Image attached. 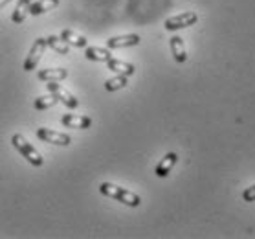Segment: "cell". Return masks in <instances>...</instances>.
I'll use <instances>...</instances> for the list:
<instances>
[{
    "mask_svg": "<svg viewBox=\"0 0 255 239\" xmlns=\"http://www.w3.org/2000/svg\"><path fill=\"white\" fill-rule=\"evenodd\" d=\"M169 46H171V52H173V57L176 63H186L187 50H186V44H184V39H182V37H178V35L171 37Z\"/></svg>",
    "mask_w": 255,
    "mask_h": 239,
    "instance_id": "cell-10",
    "label": "cell"
},
{
    "mask_svg": "<svg viewBox=\"0 0 255 239\" xmlns=\"http://www.w3.org/2000/svg\"><path fill=\"white\" fill-rule=\"evenodd\" d=\"M46 87H48V90H50V92H52L53 96L61 101V103H63V105H66L68 109H77V105H79L77 98L72 92H68L63 85H59V81H50Z\"/></svg>",
    "mask_w": 255,
    "mask_h": 239,
    "instance_id": "cell-6",
    "label": "cell"
},
{
    "mask_svg": "<svg viewBox=\"0 0 255 239\" xmlns=\"http://www.w3.org/2000/svg\"><path fill=\"white\" fill-rule=\"evenodd\" d=\"M57 6H59V0H35V2H31V6H29V15L39 17L42 13L52 11L53 7Z\"/></svg>",
    "mask_w": 255,
    "mask_h": 239,
    "instance_id": "cell-15",
    "label": "cell"
},
{
    "mask_svg": "<svg viewBox=\"0 0 255 239\" xmlns=\"http://www.w3.org/2000/svg\"><path fill=\"white\" fill-rule=\"evenodd\" d=\"M125 87H127V76H122V74H118L116 77L105 81V90H107V92H116V90L125 88Z\"/></svg>",
    "mask_w": 255,
    "mask_h": 239,
    "instance_id": "cell-18",
    "label": "cell"
},
{
    "mask_svg": "<svg viewBox=\"0 0 255 239\" xmlns=\"http://www.w3.org/2000/svg\"><path fill=\"white\" fill-rule=\"evenodd\" d=\"M9 2H11V0H0V9H2V7H4V6H7Z\"/></svg>",
    "mask_w": 255,
    "mask_h": 239,
    "instance_id": "cell-21",
    "label": "cell"
},
{
    "mask_svg": "<svg viewBox=\"0 0 255 239\" xmlns=\"http://www.w3.org/2000/svg\"><path fill=\"white\" fill-rule=\"evenodd\" d=\"M85 57L88 61H96V63H107L112 57L109 48H99V46H87L85 50Z\"/></svg>",
    "mask_w": 255,
    "mask_h": 239,
    "instance_id": "cell-12",
    "label": "cell"
},
{
    "mask_svg": "<svg viewBox=\"0 0 255 239\" xmlns=\"http://www.w3.org/2000/svg\"><path fill=\"white\" fill-rule=\"evenodd\" d=\"M46 44L52 48L55 53H59V55H68L70 53V44H66V42H64L59 35L46 37Z\"/></svg>",
    "mask_w": 255,
    "mask_h": 239,
    "instance_id": "cell-17",
    "label": "cell"
},
{
    "mask_svg": "<svg viewBox=\"0 0 255 239\" xmlns=\"http://www.w3.org/2000/svg\"><path fill=\"white\" fill-rule=\"evenodd\" d=\"M99 193L105 195V197L116 199L118 203H123L125 206H130V208H136V206L141 204V199H139L138 193L128 192V190H125L122 186H116L112 182H101L99 184Z\"/></svg>",
    "mask_w": 255,
    "mask_h": 239,
    "instance_id": "cell-1",
    "label": "cell"
},
{
    "mask_svg": "<svg viewBox=\"0 0 255 239\" xmlns=\"http://www.w3.org/2000/svg\"><path fill=\"white\" fill-rule=\"evenodd\" d=\"M37 77H39L41 81H46V83L63 81V79L68 77V72H66V68H44V70H39Z\"/></svg>",
    "mask_w": 255,
    "mask_h": 239,
    "instance_id": "cell-14",
    "label": "cell"
},
{
    "mask_svg": "<svg viewBox=\"0 0 255 239\" xmlns=\"http://www.w3.org/2000/svg\"><path fill=\"white\" fill-rule=\"evenodd\" d=\"M197 20H198V15L195 11H184V13H180V15L165 18L163 26H165L167 31H176V29L189 28L193 24H197Z\"/></svg>",
    "mask_w": 255,
    "mask_h": 239,
    "instance_id": "cell-4",
    "label": "cell"
},
{
    "mask_svg": "<svg viewBox=\"0 0 255 239\" xmlns=\"http://www.w3.org/2000/svg\"><path fill=\"white\" fill-rule=\"evenodd\" d=\"M243 201H244V203H255V184L244 190V192H243Z\"/></svg>",
    "mask_w": 255,
    "mask_h": 239,
    "instance_id": "cell-20",
    "label": "cell"
},
{
    "mask_svg": "<svg viewBox=\"0 0 255 239\" xmlns=\"http://www.w3.org/2000/svg\"><path fill=\"white\" fill-rule=\"evenodd\" d=\"M11 146L17 149L20 155H22L26 160H28L31 166H35V168H41L42 164H44V158H42V155L37 149H35L31 144H29L26 138H24V134L20 133H15L11 136Z\"/></svg>",
    "mask_w": 255,
    "mask_h": 239,
    "instance_id": "cell-2",
    "label": "cell"
},
{
    "mask_svg": "<svg viewBox=\"0 0 255 239\" xmlns=\"http://www.w3.org/2000/svg\"><path fill=\"white\" fill-rule=\"evenodd\" d=\"M37 136H39V140L46 142V144H53V146L64 147V146H70V144H72L70 134L59 133V131H53V129H46V127L37 129Z\"/></svg>",
    "mask_w": 255,
    "mask_h": 239,
    "instance_id": "cell-5",
    "label": "cell"
},
{
    "mask_svg": "<svg viewBox=\"0 0 255 239\" xmlns=\"http://www.w3.org/2000/svg\"><path fill=\"white\" fill-rule=\"evenodd\" d=\"M107 66H109V70L116 72V74H122V76H132L134 72H136V68H134V64L130 63H125V61H122V59H114L111 57L109 61H107Z\"/></svg>",
    "mask_w": 255,
    "mask_h": 239,
    "instance_id": "cell-13",
    "label": "cell"
},
{
    "mask_svg": "<svg viewBox=\"0 0 255 239\" xmlns=\"http://www.w3.org/2000/svg\"><path fill=\"white\" fill-rule=\"evenodd\" d=\"M61 39H63L66 44L76 48H87L88 46V39L77 31H72V29H63L61 31Z\"/></svg>",
    "mask_w": 255,
    "mask_h": 239,
    "instance_id": "cell-11",
    "label": "cell"
},
{
    "mask_svg": "<svg viewBox=\"0 0 255 239\" xmlns=\"http://www.w3.org/2000/svg\"><path fill=\"white\" fill-rule=\"evenodd\" d=\"M178 162V155L176 153H167L165 157L158 162L156 169H154V173H156V177H160V179H165V177L171 173V169L174 168V164Z\"/></svg>",
    "mask_w": 255,
    "mask_h": 239,
    "instance_id": "cell-9",
    "label": "cell"
},
{
    "mask_svg": "<svg viewBox=\"0 0 255 239\" xmlns=\"http://www.w3.org/2000/svg\"><path fill=\"white\" fill-rule=\"evenodd\" d=\"M46 48H48L46 37H39V39H35V42L31 44V48H29L28 57H26V61H24V72L35 70V66L39 64L41 57L44 55V52H46Z\"/></svg>",
    "mask_w": 255,
    "mask_h": 239,
    "instance_id": "cell-3",
    "label": "cell"
},
{
    "mask_svg": "<svg viewBox=\"0 0 255 239\" xmlns=\"http://www.w3.org/2000/svg\"><path fill=\"white\" fill-rule=\"evenodd\" d=\"M29 6H31V0H18L17 6H15V11L11 15V20L15 24H22L24 18L29 15Z\"/></svg>",
    "mask_w": 255,
    "mask_h": 239,
    "instance_id": "cell-16",
    "label": "cell"
},
{
    "mask_svg": "<svg viewBox=\"0 0 255 239\" xmlns=\"http://www.w3.org/2000/svg\"><path fill=\"white\" fill-rule=\"evenodd\" d=\"M61 123H63L64 127H70V129H88L92 125V118L88 116H79V114H63L61 118Z\"/></svg>",
    "mask_w": 255,
    "mask_h": 239,
    "instance_id": "cell-8",
    "label": "cell"
},
{
    "mask_svg": "<svg viewBox=\"0 0 255 239\" xmlns=\"http://www.w3.org/2000/svg\"><path fill=\"white\" fill-rule=\"evenodd\" d=\"M57 101L59 99L55 98L52 92L48 94V96H39V98L35 99V109H37V111H46V109H50V107L55 105Z\"/></svg>",
    "mask_w": 255,
    "mask_h": 239,
    "instance_id": "cell-19",
    "label": "cell"
},
{
    "mask_svg": "<svg viewBox=\"0 0 255 239\" xmlns=\"http://www.w3.org/2000/svg\"><path fill=\"white\" fill-rule=\"evenodd\" d=\"M139 35L136 33H128V35H116L111 37L107 41V48L109 50H120V48H130V46H138L139 44Z\"/></svg>",
    "mask_w": 255,
    "mask_h": 239,
    "instance_id": "cell-7",
    "label": "cell"
}]
</instances>
